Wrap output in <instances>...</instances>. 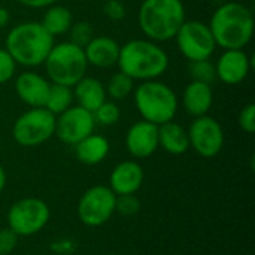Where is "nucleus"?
I'll return each mask as SVG.
<instances>
[{
	"mask_svg": "<svg viewBox=\"0 0 255 255\" xmlns=\"http://www.w3.org/2000/svg\"><path fill=\"white\" fill-rule=\"evenodd\" d=\"M209 28L217 46L223 49H244L254 33V15L245 4L229 1L214 12Z\"/></svg>",
	"mask_w": 255,
	"mask_h": 255,
	"instance_id": "f257e3e1",
	"label": "nucleus"
},
{
	"mask_svg": "<svg viewBox=\"0 0 255 255\" xmlns=\"http://www.w3.org/2000/svg\"><path fill=\"white\" fill-rule=\"evenodd\" d=\"M120 72L131 79L151 81L161 76L169 67V57L160 45L149 39H133L120 48Z\"/></svg>",
	"mask_w": 255,
	"mask_h": 255,
	"instance_id": "f03ea898",
	"label": "nucleus"
},
{
	"mask_svg": "<svg viewBox=\"0 0 255 255\" xmlns=\"http://www.w3.org/2000/svg\"><path fill=\"white\" fill-rule=\"evenodd\" d=\"M54 46L51 36L40 22L27 21L15 25L6 37V51L16 64L36 67L45 63Z\"/></svg>",
	"mask_w": 255,
	"mask_h": 255,
	"instance_id": "7ed1b4c3",
	"label": "nucleus"
},
{
	"mask_svg": "<svg viewBox=\"0 0 255 255\" xmlns=\"http://www.w3.org/2000/svg\"><path fill=\"white\" fill-rule=\"evenodd\" d=\"M184 22L185 7L181 0H143L140 4L139 25L152 42L173 39Z\"/></svg>",
	"mask_w": 255,
	"mask_h": 255,
	"instance_id": "20e7f679",
	"label": "nucleus"
},
{
	"mask_svg": "<svg viewBox=\"0 0 255 255\" xmlns=\"http://www.w3.org/2000/svg\"><path fill=\"white\" fill-rule=\"evenodd\" d=\"M134 103L140 117L155 126L173 121L178 111V97L175 91L157 81H143L134 91Z\"/></svg>",
	"mask_w": 255,
	"mask_h": 255,
	"instance_id": "39448f33",
	"label": "nucleus"
},
{
	"mask_svg": "<svg viewBox=\"0 0 255 255\" xmlns=\"http://www.w3.org/2000/svg\"><path fill=\"white\" fill-rule=\"evenodd\" d=\"M43 64L52 84L66 87H73L81 81L88 67L84 48H79L72 42L54 45Z\"/></svg>",
	"mask_w": 255,
	"mask_h": 255,
	"instance_id": "423d86ee",
	"label": "nucleus"
},
{
	"mask_svg": "<svg viewBox=\"0 0 255 255\" xmlns=\"http://www.w3.org/2000/svg\"><path fill=\"white\" fill-rule=\"evenodd\" d=\"M55 134V115L45 108L24 112L12 127V136L21 146H37Z\"/></svg>",
	"mask_w": 255,
	"mask_h": 255,
	"instance_id": "0eeeda50",
	"label": "nucleus"
},
{
	"mask_svg": "<svg viewBox=\"0 0 255 255\" xmlns=\"http://www.w3.org/2000/svg\"><path fill=\"white\" fill-rule=\"evenodd\" d=\"M49 206L37 197H24L15 202L7 211V227L19 236L39 233L49 221Z\"/></svg>",
	"mask_w": 255,
	"mask_h": 255,
	"instance_id": "6e6552de",
	"label": "nucleus"
},
{
	"mask_svg": "<svg viewBox=\"0 0 255 255\" xmlns=\"http://www.w3.org/2000/svg\"><path fill=\"white\" fill-rule=\"evenodd\" d=\"M115 193L108 185H93L78 203V217L88 227H100L115 214Z\"/></svg>",
	"mask_w": 255,
	"mask_h": 255,
	"instance_id": "1a4fd4ad",
	"label": "nucleus"
},
{
	"mask_svg": "<svg viewBox=\"0 0 255 255\" xmlns=\"http://www.w3.org/2000/svg\"><path fill=\"white\" fill-rule=\"evenodd\" d=\"M175 39L181 54L190 61L208 60L217 48L209 25L202 21H185Z\"/></svg>",
	"mask_w": 255,
	"mask_h": 255,
	"instance_id": "9d476101",
	"label": "nucleus"
},
{
	"mask_svg": "<svg viewBox=\"0 0 255 255\" xmlns=\"http://www.w3.org/2000/svg\"><path fill=\"white\" fill-rule=\"evenodd\" d=\"M190 146L203 158L218 155L224 146V131L221 124L208 115L197 117L187 130Z\"/></svg>",
	"mask_w": 255,
	"mask_h": 255,
	"instance_id": "9b49d317",
	"label": "nucleus"
},
{
	"mask_svg": "<svg viewBox=\"0 0 255 255\" xmlns=\"http://www.w3.org/2000/svg\"><path fill=\"white\" fill-rule=\"evenodd\" d=\"M96 121L93 112L81 108L70 106L55 117V134L67 145H76L94 131Z\"/></svg>",
	"mask_w": 255,
	"mask_h": 255,
	"instance_id": "f8f14e48",
	"label": "nucleus"
},
{
	"mask_svg": "<svg viewBox=\"0 0 255 255\" xmlns=\"http://www.w3.org/2000/svg\"><path fill=\"white\" fill-rule=\"evenodd\" d=\"M126 146L136 158L151 157L158 149V126L145 120L134 123L127 131Z\"/></svg>",
	"mask_w": 255,
	"mask_h": 255,
	"instance_id": "ddd939ff",
	"label": "nucleus"
},
{
	"mask_svg": "<svg viewBox=\"0 0 255 255\" xmlns=\"http://www.w3.org/2000/svg\"><path fill=\"white\" fill-rule=\"evenodd\" d=\"M251 70V60L244 49H224L215 64L217 78L229 85L241 84Z\"/></svg>",
	"mask_w": 255,
	"mask_h": 255,
	"instance_id": "4468645a",
	"label": "nucleus"
},
{
	"mask_svg": "<svg viewBox=\"0 0 255 255\" xmlns=\"http://www.w3.org/2000/svg\"><path fill=\"white\" fill-rule=\"evenodd\" d=\"M143 178L145 173L139 163L121 161L114 167L108 187L115 193V196L136 194L143 184Z\"/></svg>",
	"mask_w": 255,
	"mask_h": 255,
	"instance_id": "2eb2a0df",
	"label": "nucleus"
},
{
	"mask_svg": "<svg viewBox=\"0 0 255 255\" xmlns=\"http://www.w3.org/2000/svg\"><path fill=\"white\" fill-rule=\"evenodd\" d=\"M49 85L51 84L43 76L34 72H24L15 81V91L25 105L31 108H45Z\"/></svg>",
	"mask_w": 255,
	"mask_h": 255,
	"instance_id": "dca6fc26",
	"label": "nucleus"
},
{
	"mask_svg": "<svg viewBox=\"0 0 255 255\" xmlns=\"http://www.w3.org/2000/svg\"><path fill=\"white\" fill-rule=\"evenodd\" d=\"M120 45L117 40L108 36H97L90 40V43L84 48L85 58L88 64L96 67L108 69L118 63L120 57Z\"/></svg>",
	"mask_w": 255,
	"mask_h": 255,
	"instance_id": "f3484780",
	"label": "nucleus"
},
{
	"mask_svg": "<svg viewBox=\"0 0 255 255\" xmlns=\"http://www.w3.org/2000/svg\"><path fill=\"white\" fill-rule=\"evenodd\" d=\"M182 102H184L185 111L191 117L197 118V117L208 115V112L212 106V102H214L212 87L205 82L191 81L184 90Z\"/></svg>",
	"mask_w": 255,
	"mask_h": 255,
	"instance_id": "a211bd4d",
	"label": "nucleus"
},
{
	"mask_svg": "<svg viewBox=\"0 0 255 255\" xmlns=\"http://www.w3.org/2000/svg\"><path fill=\"white\" fill-rule=\"evenodd\" d=\"M73 97L78 102V106L94 112L103 102H106V90L102 82L91 76H84L75 85Z\"/></svg>",
	"mask_w": 255,
	"mask_h": 255,
	"instance_id": "6ab92c4d",
	"label": "nucleus"
},
{
	"mask_svg": "<svg viewBox=\"0 0 255 255\" xmlns=\"http://www.w3.org/2000/svg\"><path fill=\"white\" fill-rule=\"evenodd\" d=\"M158 146L172 155L185 154L190 148L187 130L173 121L158 126Z\"/></svg>",
	"mask_w": 255,
	"mask_h": 255,
	"instance_id": "aec40b11",
	"label": "nucleus"
},
{
	"mask_svg": "<svg viewBox=\"0 0 255 255\" xmlns=\"http://www.w3.org/2000/svg\"><path fill=\"white\" fill-rule=\"evenodd\" d=\"M76 157L81 163L87 166H94L102 163L109 154V142L100 134L91 133L81 142L75 145Z\"/></svg>",
	"mask_w": 255,
	"mask_h": 255,
	"instance_id": "412c9836",
	"label": "nucleus"
},
{
	"mask_svg": "<svg viewBox=\"0 0 255 255\" xmlns=\"http://www.w3.org/2000/svg\"><path fill=\"white\" fill-rule=\"evenodd\" d=\"M40 24L43 25V28L51 36L63 34V33L69 31V28L73 24L72 12L67 7H64V6L51 4V6H48V9H46Z\"/></svg>",
	"mask_w": 255,
	"mask_h": 255,
	"instance_id": "4be33fe9",
	"label": "nucleus"
},
{
	"mask_svg": "<svg viewBox=\"0 0 255 255\" xmlns=\"http://www.w3.org/2000/svg\"><path fill=\"white\" fill-rule=\"evenodd\" d=\"M73 102V91L72 87L60 85V84H51L49 85V93L48 99L45 103V109L52 112L55 117L64 112L72 106Z\"/></svg>",
	"mask_w": 255,
	"mask_h": 255,
	"instance_id": "5701e85b",
	"label": "nucleus"
},
{
	"mask_svg": "<svg viewBox=\"0 0 255 255\" xmlns=\"http://www.w3.org/2000/svg\"><path fill=\"white\" fill-rule=\"evenodd\" d=\"M133 81L128 75L123 72H117L111 76L106 90V94L112 97L114 100H121L126 99L131 91H133Z\"/></svg>",
	"mask_w": 255,
	"mask_h": 255,
	"instance_id": "b1692460",
	"label": "nucleus"
},
{
	"mask_svg": "<svg viewBox=\"0 0 255 255\" xmlns=\"http://www.w3.org/2000/svg\"><path fill=\"white\" fill-rule=\"evenodd\" d=\"M190 75L193 81L205 82V84H212L217 79V72H215V64L208 60H197V61H190Z\"/></svg>",
	"mask_w": 255,
	"mask_h": 255,
	"instance_id": "393cba45",
	"label": "nucleus"
},
{
	"mask_svg": "<svg viewBox=\"0 0 255 255\" xmlns=\"http://www.w3.org/2000/svg\"><path fill=\"white\" fill-rule=\"evenodd\" d=\"M96 124L100 126H114L118 123L121 112L120 108L114 102H103L94 112H93Z\"/></svg>",
	"mask_w": 255,
	"mask_h": 255,
	"instance_id": "a878e982",
	"label": "nucleus"
},
{
	"mask_svg": "<svg viewBox=\"0 0 255 255\" xmlns=\"http://www.w3.org/2000/svg\"><path fill=\"white\" fill-rule=\"evenodd\" d=\"M70 30V40L73 45L79 46V48H85L90 40L94 37V31H93V27L91 24L85 22V21H79L76 24H72V27L69 28Z\"/></svg>",
	"mask_w": 255,
	"mask_h": 255,
	"instance_id": "bb28decb",
	"label": "nucleus"
},
{
	"mask_svg": "<svg viewBox=\"0 0 255 255\" xmlns=\"http://www.w3.org/2000/svg\"><path fill=\"white\" fill-rule=\"evenodd\" d=\"M140 209V202L134 194H124V196H117L115 199V212L124 217H131L136 215Z\"/></svg>",
	"mask_w": 255,
	"mask_h": 255,
	"instance_id": "cd10ccee",
	"label": "nucleus"
},
{
	"mask_svg": "<svg viewBox=\"0 0 255 255\" xmlns=\"http://www.w3.org/2000/svg\"><path fill=\"white\" fill-rule=\"evenodd\" d=\"M16 63L6 49H0V85L7 82L15 73Z\"/></svg>",
	"mask_w": 255,
	"mask_h": 255,
	"instance_id": "c85d7f7f",
	"label": "nucleus"
},
{
	"mask_svg": "<svg viewBox=\"0 0 255 255\" xmlns=\"http://www.w3.org/2000/svg\"><path fill=\"white\" fill-rule=\"evenodd\" d=\"M239 126L245 133L253 134L255 131V105L248 103L239 114Z\"/></svg>",
	"mask_w": 255,
	"mask_h": 255,
	"instance_id": "c756f323",
	"label": "nucleus"
},
{
	"mask_svg": "<svg viewBox=\"0 0 255 255\" xmlns=\"http://www.w3.org/2000/svg\"><path fill=\"white\" fill-rule=\"evenodd\" d=\"M18 245V236L9 229L0 230V255H9Z\"/></svg>",
	"mask_w": 255,
	"mask_h": 255,
	"instance_id": "7c9ffc66",
	"label": "nucleus"
},
{
	"mask_svg": "<svg viewBox=\"0 0 255 255\" xmlns=\"http://www.w3.org/2000/svg\"><path fill=\"white\" fill-rule=\"evenodd\" d=\"M103 13L111 21H121L126 16V7L120 0H108L103 6Z\"/></svg>",
	"mask_w": 255,
	"mask_h": 255,
	"instance_id": "2f4dec72",
	"label": "nucleus"
},
{
	"mask_svg": "<svg viewBox=\"0 0 255 255\" xmlns=\"http://www.w3.org/2000/svg\"><path fill=\"white\" fill-rule=\"evenodd\" d=\"M21 4L27 6V7H33V9H39V7H48L51 4H54L57 0H18Z\"/></svg>",
	"mask_w": 255,
	"mask_h": 255,
	"instance_id": "473e14b6",
	"label": "nucleus"
},
{
	"mask_svg": "<svg viewBox=\"0 0 255 255\" xmlns=\"http://www.w3.org/2000/svg\"><path fill=\"white\" fill-rule=\"evenodd\" d=\"M9 22V12L6 7L0 6V27H4Z\"/></svg>",
	"mask_w": 255,
	"mask_h": 255,
	"instance_id": "72a5a7b5",
	"label": "nucleus"
},
{
	"mask_svg": "<svg viewBox=\"0 0 255 255\" xmlns=\"http://www.w3.org/2000/svg\"><path fill=\"white\" fill-rule=\"evenodd\" d=\"M4 185H6V172H4L3 166L0 164V193L3 191Z\"/></svg>",
	"mask_w": 255,
	"mask_h": 255,
	"instance_id": "f704fd0d",
	"label": "nucleus"
},
{
	"mask_svg": "<svg viewBox=\"0 0 255 255\" xmlns=\"http://www.w3.org/2000/svg\"><path fill=\"white\" fill-rule=\"evenodd\" d=\"M108 255H115V254H108Z\"/></svg>",
	"mask_w": 255,
	"mask_h": 255,
	"instance_id": "c9c22d12",
	"label": "nucleus"
},
{
	"mask_svg": "<svg viewBox=\"0 0 255 255\" xmlns=\"http://www.w3.org/2000/svg\"><path fill=\"white\" fill-rule=\"evenodd\" d=\"M251 1H254V0H251Z\"/></svg>",
	"mask_w": 255,
	"mask_h": 255,
	"instance_id": "e433bc0d",
	"label": "nucleus"
}]
</instances>
